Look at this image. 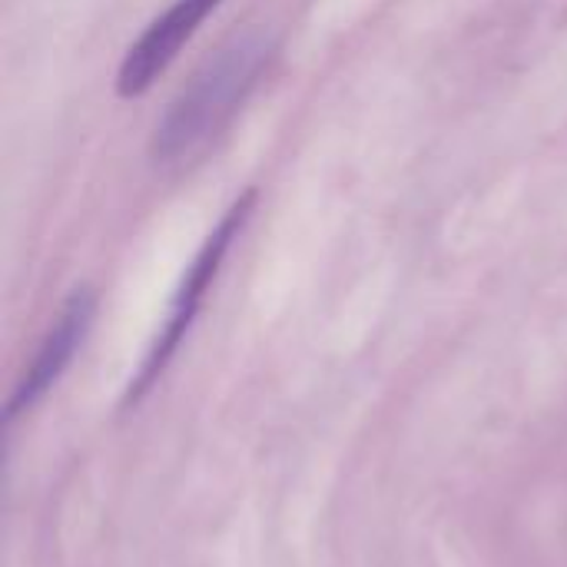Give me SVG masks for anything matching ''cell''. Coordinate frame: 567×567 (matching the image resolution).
I'll use <instances>...</instances> for the list:
<instances>
[{
	"instance_id": "1",
	"label": "cell",
	"mask_w": 567,
	"mask_h": 567,
	"mask_svg": "<svg viewBox=\"0 0 567 567\" xmlns=\"http://www.w3.org/2000/svg\"><path fill=\"white\" fill-rule=\"evenodd\" d=\"M276 43L262 30H249L229 40L203 70L179 90L153 133L156 163H183L199 153L239 110L249 90L259 83Z\"/></svg>"
},
{
	"instance_id": "2",
	"label": "cell",
	"mask_w": 567,
	"mask_h": 567,
	"mask_svg": "<svg viewBox=\"0 0 567 567\" xmlns=\"http://www.w3.org/2000/svg\"><path fill=\"white\" fill-rule=\"evenodd\" d=\"M252 199H256V193H246V196L223 216V223L209 233V239L203 243V249H199L196 259L189 262V269H186V276H183V282H179V289H176V296H173L169 316H166V322H163L156 342L150 346L146 359L140 362L136 375L130 379V389H126V399H123L126 405H136V402L153 389V382L163 375V369L169 365V359L176 355V349H179V342L186 339V332H189V326H193V319H196V312H199V306H203V299H206L213 279L219 276V266H223V259H226L233 239L243 233V226H246V219H249V213H252Z\"/></svg>"
},
{
	"instance_id": "3",
	"label": "cell",
	"mask_w": 567,
	"mask_h": 567,
	"mask_svg": "<svg viewBox=\"0 0 567 567\" xmlns=\"http://www.w3.org/2000/svg\"><path fill=\"white\" fill-rule=\"evenodd\" d=\"M96 316V296L93 289L80 286L70 292V299L63 302L60 316L53 319V326L47 329L33 362L27 365V372L20 375V382L13 385V395L7 402V422L20 419L23 412H30L66 372V365L73 362L76 349L83 346L90 326Z\"/></svg>"
},
{
	"instance_id": "4",
	"label": "cell",
	"mask_w": 567,
	"mask_h": 567,
	"mask_svg": "<svg viewBox=\"0 0 567 567\" xmlns=\"http://www.w3.org/2000/svg\"><path fill=\"white\" fill-rule=\"evenodd\" d=\"M223 0H176L166 13H159L143 37L126 50L120 73H116V93L133 100L153 86V80L176 60L183 43L199 30V23L219 7Z\"/></svg>"
}]
</instances>
